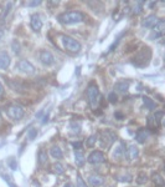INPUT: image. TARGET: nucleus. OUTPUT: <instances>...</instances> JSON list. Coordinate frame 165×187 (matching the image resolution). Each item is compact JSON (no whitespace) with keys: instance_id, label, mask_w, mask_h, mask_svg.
I'll list each match as a JSON object with an SVG mask.
<instances>
[{"instance_id":"nucleus-34","label":"nucleus","mask_w":165,"mask_h":187,"mask_svg":"<svg viewBox=\"0 0 165 187\" xmlns=\"http://www.w3.org/2000/svg\"><path fill=\"white\" fill-rule=\"evenodd\" d=\"M41 3H42V2H40V0H37V2H30V3H29V6H30V8H34V6L40 5Z\"/></svg>"},{"instance_id":"nucleus-32","label":"nucleus","mask_w":165,"mask_h":187,"mask_svg":"<svg viewBox=\"0 0 165 187\" xmlns=\"http://www.w3.org/2000/svg\"><path fill=\"white\" fill-rule=\"evenodd\" d=\"M71 131L72 132H79L81 129H79V124H76V122H71Z\"/></svg>"},{"instance_id":"nucleus-16","label":"nucleus","mask_w":165,"mask_h":187,"mask_svg":"<svg viewBox=\"0 0 165 187\" xmlns=\"http://www.w3.org/2000/svg\"><path fill=\"white\" fill-rule=\"evenodd\" d=\"M50 155L53 157V158H57V160H61L62 158V150L59 147V146H52L51 150H50Z\"/></svg>"},{"instance_id":"nucleus-18","label":"nucleus","mask_w":165,"mask_h":187,"mask_svg":"<svg viewBox=\"0 0 165 187\" xmlns=\"http://www.w3.org/2000/svg\"><path fill=\"white\" fill-rule=\"evenodd\" d=\"M128 155H129V158L130 160L136 158V157H138V155H139L138 147H136V146H134V145H130L129 147H128Z\"/></svg>"},{"instance_id":"nucleus-36","label":"nucleus","mask_w":165,"mask_h":187,"mask_svg":"<svg viewBox=\"0 0 165 187\" xmlns=\"http://www.w3.org/2000/svg\"><path fill=\"white\" fill-rule=\"evenodd\" d=\"M72 145H73V147H75V149H79L81 146H82V142H73Z\"/></svg>"},{"instance_id":"nucleus-2","label":"nucleus","mask_w":165,"mask_h":187,"mask_svg":"<svg viewBox=\"0 0 165 187\" xmlns=\"http://www.w3.org/2000/svg\"><path fill=\"white\" fill-rule=\"evenodd\" d=\"M150 58H152V50H150L148 46H145L139 52H136L134 59L132 60V62H133V65L136 66V68H144V66H146L149 64Z\"/></svg>"},{"instance_id":"nucleus-12","label":"nucleus","mask_w":165,"mask_h":187,"mask_svg":"<svg viewBox=\"0 0 165 187\" xmlns=\"http://www.w3.org/2000/svg\"><path fill=\"white\" fill-rule=\"evenodd\" d=\"M10 65V56L6 51H0V69L5 70Z\"/></svg>"},{"instance_id":"nucleus-1","label":"nucleus","mask_w":165,"mask_h":187,"mask_svg":"<svg viewBox=\"0 0 165 187\" xmlns=\"http://www.w3.org/2000/svg\"><path fill=\"white\" fill-rule=\"evenodd\" d=\"M83 20H85V14L81 11H67L59 16V21L63 25L77 24V23H81Z\"/></svg>"},{"instance_id":"nucleus-11","label":"nucleus","mask_w":165,"mask_h":187,"mask_svg":"<svg viewBox=\"0 0 165 187\" xmlns=\"http://www.w3.org/2000/svg\"><path fill=\"white\" fill-rule=\"evenodd\" d=\"M30 24H31V28H32L34 31H40L41 28H42V20H41V18H40L39 14H34L31 16Z\"/></svg>"},{"instance_id":"nucleus-19","label":"nucleus","mask_w":165,"mask_h":187,"mask_svg":"<svg viewBox=\"0 0 165 187\" xmlns=\"http://www.w3.org/2000/svg\"><path fill=\"white\" fill-rule=\"evenodd\" d=\"M75 161H76V165L78 166H82L85 162V155L82 151H76L75 152Z\"/></svg>"},{"instance_id":"nucleus-14","label":"nucleus","mask_w":165,"mask_h":187,"mask_svg":"<svg viewBox=\"0 0 165 187\" xmlns=\"http://www.w3.org/2000/svg\"><path fill=\"white\" fill-rule=\"evenodd\" d=\"M148 137H149V131L145 130V129L139 130L138 132H136V135H135V139H136V141H138L139 143H144Z\"/></svg>"},{"instance_id":"nucleus-26","label":"nucleus","mask_w":165,"mask_h":187,"mask_svg":"<svg viewBox=\"0 0 165 187\" xmlns=\"http://www.w3.org/2000/svg\"><path fill=\"white\" fill-rule=\"evenodd\" d=\"M143 5H144V3L143 2H138L135 4V6L133 8V14H135V15H138V14H140V12L143 11Z\"/></svg>"},{"instance_id":"nucleus-24","label":"nucleus","mask_w":165,"mask_h":187,"mask_svg":"<svg viewBox=\"0 0 165 187\" xmlns=\"http://www.w3.org/2000/svg\"><path fill=\"white\" fill-rule=\"evenodd\" d=\"M163 116H164V112H163V111H158V112H155V115L153 116V120L157 122V126H161Z\"/></svg>"},{"instance_id":"nucleus-28","label":"nucleus","mask_w":165,"mask_h":187,"mask_svg":"<svg viewBox=\"0 0 165 187\" xmlns=\"http://www.w3.org/2000/svg\"><path fill=\"white\" fill-rule=\"evenodd\" d=\"M37 136V130L35 129V127H31L29 131H27V137H29V140L30 141H32V140H35V137Z\"/></svg>"},{"instance_id":"nucleus-41","label":"nucleus","mask_w":165,"mask_h":187,"mask_svg":"<svg viewBox=\"0 0 165 187\" xmlns=\"http://www.w3.org/2000/svg\"><path fill=\"white\" fill-rule=\"evenodd\" d=\"M3 34H4V33H3L2 30H0V39H2V37H3Z\"/></svg>"},{"instance_id":"nucleus-38","label":"nucleus","mask_w":165,"mask_h":187,"mask_svg":"<svg viewBox=\"0 0 165 187\" xmlns=\"http://www.w3.org/2000/svg\"><path fill=\"white\" fill-rule=\"evenodd\" d=\"M3 94H4V87H3L2 83H0V95H3Z\"/></svg>"},{"instance_id":"nucleus-33","label":"nucleus","mask_w":165,"mask_h":187,"mask_svg":"<svg viewBox=\"0 0 165 187\" xmlns=\"http://www.w3.org/2000/svg\"><path fill=\"white\" fill-rule=\"evenodd\" d=\"M77 187H87V185L85 183L83 178H82L79 175L77 176Z\"/></svg>"},{"instance_id":"nucleus-13","label":"nucleus","mask_w":165,"mask_h":187,"mask_svg":"<svg viewBox=\"0 0 165 187\" xmlns=\"http://www.w3.org/2000/svg\"><path fill=\"white\" fill-rule=\"evenodd\" d=\"M157 21H158V18L155 15H149L142 21V26L143 28H153L157 24Z\"/></svg>"},{"instance_id":"nucleus-39","label":"nucleus","mask_w":165,"mask_h":187,"mask_svg":"<svg viewBox=\"0 0 165 187\" xmlns=\"http://www.w3.org/2000/svg\"><path fill=\"white\" fill-rule=\"evenodd\" d=\"M155 4H157L155 2H150V3H149V6H150V9H153V6H154Z\"/></svg>"},{"instance_id":"nucleus-15","label":"nucleus","mask_w":165,"mask_h":187,"mask_svg":"<svg viewBox=\"0 0 165 187\" xmlns=\"http://www.w3.org/2000/svg\"><path fill=\"white\" fill-rule=\"evenodd\" d=\"M88 181H89L91 186H93V187L102 186L103 182H104L103 177H101V176H98V175H92V176H89V177H88Z\"/></svg>"},{"instance_id":"nucleus-4","label":"nucleus","mask_w":165,"mask_h":187,"mask_svg":"<svg viewBox=\"0 0 165 187\" xmlns=\"http://www.w3.org/2000/svg\"><path fill=\"white\" fill-rule=\"evenodd\" d=\"M62 44H63L66 50L71 51V52H78L81 50V44L77 41V40H75L70 36H63L62 37Z\"/></svg>"},{"instance_id":"nucleus-42","label":"nucleus","mask_w":165,"mask_h":187,"mask_svg":"<svg viewBox=\"0 0 165 187\" xmlns=\"http://www.w3.org/2000/svg\"><path fill=\"white\" fill-rule=\"evenodd\" d=\"M65 186H67V187H72V185H71V183H67V185H65Z\"/></svg>"},{"instance_id":"nucleus-5","label":"nucleus","mask_w":165,"mask_h":187,"mask_svg":"<svg viewBox=\"0 0 165 187\" xmlns=\"http://www.w3.org/2000/svg\"><path fill=\"white\" fill-rule=\"evenodd\" d=\"M164 30H165V21L163 19H160L154 25L153 31L150 33V35H149V40H157L159 37H161L163 34H164Z\"/></svg>"},{"instance_id":"nucleus-23","label":"nucleus","mask_w":165,"mask_h":187,"mask_svg":"<svg viewBox=\"0 0 165 187\" xmlns=\"http://www.w3.org/2000/svg\"><path fill=\"white\" fill-rule=\"evenodd\" d=\"M153 182L155 183V186H159V187L164 186V180H163V177L159 175V173H154L153 175Z\"/></svg>"},{"instance_id":"nucleus-17","label":"nucleus","mask_w":165,"mask_h":187,"mask_svg":"<svg viewBox=\"0 0 165 187\" xmlns=\"http://www.w3.org/2000/svg\"><path fill=\"white\" fill-rule=\"evenodd\" d=\"M128 89H129V81H126V80L116 84V90L119 92H126V91H128Z\"/></svg>"},{"instance_id":"nucleus-9","label":"nucleus","mask_w":165,"mask_h":187,"mask_svg":"<svg viewBox=\"0 0 165 187\" xmlns=\"http://www.w3.org/2000/svg\"><path fill=\"white\" fill-rule=\"evenodd\" d=\"M106 161V156L102 151H93L89 156H88V162L97 165V164H102Z\"/></svg>"},{"instance_id":"nucleus-37","label":"nucleus","mask_w":165,"mask_h":187,"mask_svg":"<svg viewBox=\"0 0 165 187\" xmlns=\"http://www.w3.org/2000/svg\"><path fill=\"white\" fill-rule=\"evenodd\" d=\"M114 116H117V118H118V120H122V118H123V115H122L120 112H116V114H114Z\"/></svg>"},{"instance_id":"nucleus-10","label":"nucleus","mask_w":165,"mask_h":187,"mask_svg":"<svg viewBox=\"0 0 165 187\" xmlns=\"http://www.w3.org/2000/svg\"><path fill=\"white\" fill-rule=\"evenodd\" d=\"M40 61L42 62L44 65L49 66V65H52L55 62V58H53V55L51 54L50 51L44 50V51L40 52Z\"/></svg>"},{"instance_id":"nucleus-30","label":"nucleus","mask_w":165,"mask_h":187,"mask_svg":"<svg viewBox=\"0 0 165 187\" xmlns=\"http://www.w3.org/2000/svg\"><path fill=\"white\" fill-rule=\"evenodd\" d=\"M146 175H145V172H140L139 173V177L136 178V181H138V183H145L146 182Z\"/></svg>"},{"instance_id":"nucleus-27","label":"nucleus","mask_w":165,"mask_h":187,"mask_svg":"<svg viewBox=\"0 0 165 187\" xmlns=\"http://www.w3.org/2000/svg\"><path fill=\"white\" fill-rule=\"evenodd\" d=\"M97 139H98L97 135H92V136H89L88 140L86 141V146H87V147H93V146L96 145V141H97Z\"/></svg>"},{"instance_id":"nucleus-8","label":"nucleus","mask_w":165,"mask_h":187,"mask_svg":"<svg viewBox=\"0 0 165 187\" xmlns=\"http://www.w3.org/2000/svg\"><path fill=\"white\" fill-rule=\"evenodd\" d=\"M116 140V133H113L112 131H106L102 133V137H101V145L102 147H108L109 145H112L113 141Z\"/></svg>"},{"instance_id":"nucleus-6","label":"nucleus","mask_w":165,"mask_h":187,"mask_svg":"<svg viewBox=\"0 0 165 187\" xmlns=\"http://www.w3.org/2000/svg\"><path fill=\"white\" fill-rule=\"evenodd\" d=\"M8 115L12 120H20L24 116V109L20 105H11L8 109Z\"/></svg>"},{"instance_id":"nucleus-40","label":"nucleus","mask_w":165,"mask_h":187,"mask_svg":"<svg viewBox=\"0 0 165 187\" xmlns=\"http://www.w3.org/2000/svg\"><path fill=\"white\" fill-rule=\"evenodd\" d=\"M47 120H49V115H46V116H45V118L42 120V124H45V122H47Z\"/></svg>"},{"instance_id":"nucleus-22","label":"nucleus","mask_w":165,"mask_h":187,"mask_svg":"<svg viewBox=\"0 0 165 187\" xmlns=\"http://www.w3.org/2000/svg\"><path fill=\"white\" fill-rule=\"evenodd\" d=\"M123 142H120L117 147H116V150L113 151V156L116 157V158H119V157H122L123 156V152H124V147H123Z\"/></svg>"},{"instance_id":"nucleus-35","label":"nucleus","mask_w":165,"mask_h":187,"mask_svg":"<svg viewBox=\"0 0 165 187\" xmlns=\"http://www.w3.org/2000/svg\"><path fill=\"white\" fill-rule=\"evenodd\" d=\"M12 50H14V52H19L20 51V49H19V45L16 44V46L14 45V43H12Z\"/></svg>"},{"instance_id":"nucleus-7","label":"nucleus","mask_w":165,"mask_h":187,"mask_svg":"<svg viewBox=\"0 0 165 187\" xmlns=\"http://www.w3.org/2000/svg\"><path fill=\"white\" fill-rule=\"evenodd\" d=\"M16 68L19 69V71H21L24 74H34L35 72L34 65L30 61H27V60H20L18 62V65H16Z\"/></svg>"},{"instance_id":"nucleus-25","label":"nucleus","mask_w":165,"mask_h":187,"mask_svg":"<svg viewBox=\"0 0 165 187\" xmlns=\"http://www.w3.org/2000/svg\"><path fill=\"white\" fill-rule=\"evenodd\" d=\"M8 166L11 168V170H14V171H16L19 167V165H18V162H16V158H14V157H10L9 160H8Z\"/></svg>"},{"instance_id":"nucleus-29","label":"nucleus","mask_w":165,"mask_h":187,"mask_svg":"<svg viewBox=\"0 0 165 187\" xmlns=\"http://www.w3.org/2000/svg\"><path fill=\"white\" fill-rule=\"evenodd\" d=\"M53 172L56 173V175H62L65 172V168L61 164H56V165H53Z\"/></svg>"},{"instance_id":"nucleus-20","label":"nucleus","mask_w":165,"mask_h":187,"mask_svg":"<svg viewBox=\"0 0 165 187\" xmlns=\"http://www.w3.org/2000/svg\"><path fill=\"white\" fill-rule=\"evenodd\" d=\"M37 160H39V164L41 166L46 165V162H47V153H46L45 150H40L39 151V158Z\"/></svg>"},{"instance_id":"nucleus-31","label":"nucleus","mask_w":165,"mask_h":187,"mask_svg":"<svg viewBox=\"0 0 165 187\" xmlns=\"http://www.w3.org/2000/svg\"><path fill=\"white\" fill-rule=\"evenodd\" d=\"M108 100H109V102H111V104H116L117 100H118L116 92H111V94H109V95H108Z\"/></svg>"},{"instance_id":"nucleus-3","label":"nucleus","mask_w":165,"mask_h":187,"mask_svg":"<svg viewBox=\"0 0 165 187\" xmlns=\"http://www.w3.org/2000/svg\"><path fill=\"white\" fill-rule=\"evenodd\" d=\"M87 97H88V101H89V105L92 109H96L98 105V100H99V90H98V86L96 85L94 83H91L88 85V89H87Z\"/></svg>"},{"instance_id":"nucleus-21","label":"nucleus","mask_w":165,"mask_h":187,"mask_svg":"<svg viewBox=\"0 0 165 187\" xmlns=\"http://www.w3.org/2000/svg\"><path fill=\"white\" fill-rule=\"evenodd\" d=\"M143 102H144L145 108H146L148 110H154V109L157 108V106H155V102H154L152 99L146 97V96H143Z\"/></svg>"}]
</instances>
